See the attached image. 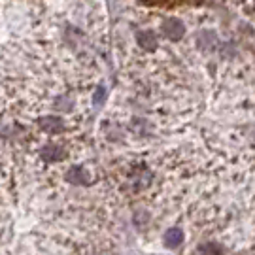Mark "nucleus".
I'll use <instances>...</instances> for the list:
<instances>
[{"label":"nucleus","mask_w":255,"mask_h":255,"mask_svg":"<svg viewBox=\"0 0 255 255\" xmlns=\"http://www.w3.org/2000/svg\"><path fill=\"white\" fill-rule=\"evenodd\" d=\"M163 30H164V36L170 38V40H180V38L183 36V32H185L183 23L176 17L166 19V21L163 23Z\"/></svg>","instance_id":"obj_1"},{"label":"nucleus","mask_w":255,"mask_h":255,"mask_svg":"<svg viewBox=\"0 0 255 255\" xmlns=\"http://www.w3.org/2000/svg\"><path fill=\"white\" fill-rule=\"evenodd\" d=\"M40 127L49 134H57L63 130V121H61V118H55V116H46V118L40 119Z\"/></svg>","instance_id":"obj_2"},{"label":"nucleus","mask_w":255,"mask_h":255,"mask_svg":"<svg viewBox=\"0 0 255 255\" xmlns=\"http://www.w3.org/2000/svg\"><path fill=\"white\" fill-rule=\"evenodd\" d=\"M221 246L218 244H201V246L197 248V252L195 255H221Z\"/></svg>","instance_id":"obj_7"},{"label":"nucleus","mask_w":255,"mask_h":255,"mask_svg":"<svg viewBox=\"0 0 255 255\" xmlns=\"http://www.w3.org/2000/svg\"><path fill=\"white\" fill-rule=\"evenodd\" d=\"M151 2H159V0H151Z\"/></svg>","instance_id":"obj_9"},{"label":"nucleus","mask_w":255,"mask_h":255,"mask_svg":"<svg viewBox=\"0 0 255 255\" xmlns=\"http://www.w3.org/2000/svg\"><path fill=\"white\" fill-rule=\"evenodd\" d=\"M64 180L68 183H78V185H82V183H87L89 176L85 174V170H83L82 166H74V168H68V170H66Z\"/></svg>","instance_id":"obj_3"},{"label":"nucleus","mask_w":255,"mask_h":255,"mask_svg":"<svg viewBox=\"0 0 255 255\" xmlns=\"http://www.w3.org/2000/svg\"><path fill=\"white\" fill-rule=\"evenodd\" d=\"M104 101H106V87H97V91H95V95H93V104L97 106V108H101L102 104H104Z\"/></svg>","instance_id":"obj_8"},{"label":"nucleus","mask_w":255,"mask_h":255,"mask_svg":"<svg viewBox=\"0 0 255 255\" xmlns=\"http://www.w3.org/2000/svg\"><path fill=\"white\" fill-rule=\"evenodd\" d=\"M183 240V233L180 229H168L166 235H164V244L168 248H176L180 246Z\"/></svg>","instance_id":"obj_5"},{"label":"nucleus","mask_w":255,"mask_h":255,"mask_svg":"<svg viewBox=\"0 0 255 255\" xmlns=\"http://www.w3.org/2000/svg\"><path fill=\"white\" fill-rule=\"evenodd\" d=\"M42 157H44L46 161H59V159H61V147L49 144V146H46L42 149Z\"/></svg>","instance_id":"obj_6"},{"label":"nucleus","mask_w":255,"mask_h":255,"mask_svg":"<svg viewBox=\"0 0 255 255\" xmlns=\"http://www.w3.org/2000/svg\"><path fill=\"white\" fill-rule=\"evenodd\" d=\"M136 40H138V46L142 47V49H146V51H151V49L157 47V38H155V34L147 32V30L138 32Z\"/></svg>","instance_id":"obj_4"}]
</instances>
